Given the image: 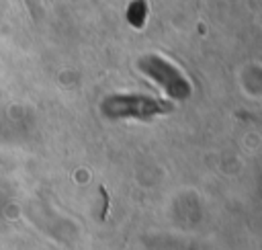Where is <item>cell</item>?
I'll list each match as a JSON object with an SVG mask.
<instances>
[{"instance_id": "obj_1", "label": "cell", "mask_w": 262, "mask_h": 250, "mask_svg": "<svg viewBox=\"0 0 262 250\" xmlns=\"http://www.w3.org/2000/svg\"><path fill=\"white\" fill-rule=\"evenodd\" d=\"M113 109H106L111 115L115 117H151L154 113H166L170 111L172 107L168 102H158V100H151V98H141V96H115L106 102V107Z\"/></svg>"}]
</instances>
